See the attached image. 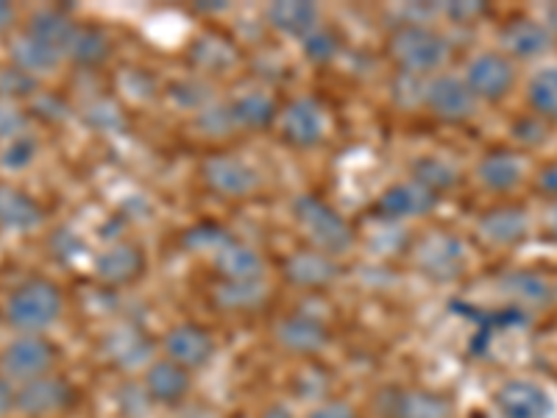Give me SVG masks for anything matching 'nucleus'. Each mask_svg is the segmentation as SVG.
<instances>
[{"instance_id":"obj_1","label":"nucleus","mask_w":557,"mask_h":418,"mask_svg":"<svg viewBox=\"0 0 557 418\" xmlns=\"http://www.w3.org/2000/svg\"><path fill=\"white\" fill-rule=\"evenodd\" d=\"M62 291L53 282L32 279L9 296L7 318L17 330L37 335L39 330H48L51 323H57V318L62 316Z\"/></svg>"},{"instance_id":"obj_2","label":"nucleus","mask_w":557,"mask_h":418,"mask_svg":"<svg viewBox=\"0 0 557 418\" xmlns=\"http://www.w3.org/2000/svg\"><path fill=\"white\" fill-rule=\"evenodd\" d=\"M393 59L405 67V73H430L437 70L449 57V42L432 28H424L421 23H405L396 28L391 37Z\"/></svg>"},{"instance_id":"obj_3","label":"nucleus","mask_w":557,"mask_h":418,"mask_svg":"<svg viewBox=\"0 0 557 418\" xmlns=\"http://www.w3.org/2000/svg\"><path fill=\"white\" fill-rule=\"evenodd\" d=\"M293 209H296V218L301 221V226L318 243V248H323L326 254H341L351 248L355 232H351V226L337 216L330 204H323L315 196H301L296 198V207Z\"/></svg>"},{"instance_id":"obj_4","label":"nucleus","mask_w":557,"mask_h":418,"mask_svg":"<svg viewBox=\"0 0 557 418\" xmlns=\"http://www.w3.org/2000/svg\"><path fill=\"white\" fill-rule=\"evenodd\" d=\"M53 360H57V348L45 341V337L23 335L3 348L0 368H3V374L9 380H17L26 385V382L45 377V371L53 366Z\"/></svg>"},{"instance_id":"obj_5","label":"nucleus","mask_w":557,"mask_h":418,"mask_svg":"<svg viewBox=\"0 0 557 418\" xmlns=\"http://www.w3.org/2000/svg\"><path fill=\"white\" fill-rule=\"evenodd\" d=\"M496 407L505 418H549L552 396L532 380H510L496 391Z\"/></svg>"},{"instance_id":"obj_6","label":"nucleus","mask_w":557,"mask_h":418,"mask_svg":"<svg viewBox=\"0 0 557 418\" xmlns=\"http://www.w3.org/2000/svg\"><path fill=\"white\" fill-rule=\"evenodd\" d=\"M469 89L474 98L482 101H499L505 98L516 84V70L510 59L499 57V53H482L469 64Z\"/></svg>"},{"instance_id":"obj_7","label":"nucleus","mask_w":557,"mask_h":418,"mask_svg":"<svg viewBox=\"0 0 557 418\" xmlns=\"http://www.w3.org/2000/svg\"><path fill=\"white\" fill-rule=\"evenodd\" d=\"M426 103H430L432 112L444 121H466L471 112H474V93L469 89V84L460 82L455 76H437L435 82L426 87L424 93Z\"/></svg>"},{"instance_id":"obj_8","label":"nucleus","mask_w":557,"mask_h":418,"mask_svg":"<svg viewBox=\"0 0 557 418\" xmlns=\"http://www.w3.org/2000/svg\"><path fill=\"white\" fill-rule=\"evenodd\" d=\"M165 352L182 368H198L215 355V343H212V335L198 323H178L168 332Z\"/></svg>"},{"instance_id":"obj_9","label":"nucleus","mask_w":557,"mask_h":418,"mask_svg":"<svg viewBox=\"0 0 557 418\" xmlns=\"http://www.w3.org/2000/svg\"><path fill=\"white\" fill-rule=\"evenodd\" d=\"M73 391L64 380H51V377H39V380L26 382L17 391V410L26 416H48L70 405Z\"/></svg>"},{"instance_id":"obj_10","label":"nucleus","mask_w":557,"mask_h":418,"mask_svg":"<svg viewBox=\"0 0 557 418\" xmlns=\"http://www.w3.org/2000/svg\"><path fill=\"white\" fill-rule=\"evenodd\" d=\"M282 132L290 139L293 146L310 148L315 143H321L323 132H326V118H323V109L315 101H293L290 107L282 114Z\"/></svg>"},{"instance_id":"obj_11","label":"nucleus","mask_w":557,"mask_h":418,"mask_svg":"<svg viewBox=\"0 0 557 418\" xmlns=\"http://www.w3.org/2000/svg\"><path fill=\"white\" fill-rule=\"evenodd\" d=\"M203 179L223 196H248L257 187V173L237 157H212L203 165Z\"/></svg>"},{"instance_id":"obj_12","label":"nucleus","mask_w":557,"mask_h":418,"mask_svg":"<svg viewBox=\"0 0 557 418\" xmlns=\"http://www.w3.org/2000/svg\"><path fill=\"white\" fill-rule=\"evenodd\" d=\"M435 204V193H430L418 182H405L391 187V190L380 198V207L376 209H380V216L385 218H418L432 212Z\"/></svg>"},{"instance_id":"obj_13","label":"nucleus","mask_w":557,"mask_h":418,"mask_svg":"<svg viewBox=\"0 0 557 418\" xmlns=\"http://www.w3.org/2000/svg\"><path fill=\"white\" fill-rule=\"evenodd\" d=\"M42 223V209L17 187L0 184V226L9 232H32Z\"/></svg>"},{"instance_id":"obj_14","label":"nucleus","mask_w":557,"mask_h":418,"mask_svg":"<svg viewBox=\"0 0 557 418\" xmlns=\"http://www.w3.org/2000/svg\"><path fill=\"white\" fill-rule=\"evenodd\" d=\"M146 388L153 399L162 402V405H176L187 396L190 391V374L187 368H182L173 360H159L148 368L146 374Z\"/></svg>"},{"instance_id":"obj_15","label":"nucleus","mask_w":557,"mask_h":418,"mask_svg":"<svg viewBox=\"0 0 557 418\" xmlns=\"http://www.w3.org/2000/svg\"><path fill=\"white\" fill-rule=\"evenodd\" d=\"M421 268L435 279H455L462 273V243L449 235H435L421 248Z\"/></svg>"},{"instance_id":"obj_16","label":"nucleus","mask_w":557,"mask_h":418,"mask_svg":"<svg viewBox=\"0 0 557 418\" xmlns=\"http://www.w3.org/2000/svg\"><path fill=\"white\" fill-rule=\"evenodd\" d=\"M502 45L519 59H535L552 48L549 28L535 23V20H513L502 32Z\"/></svg>"},{"instance_id":"obj_17","label":"nucleus","mask_w":557,"mask_h":418,"mask_svg":"<svg viewBox=\"0 0 557 418\" xmlns=\"http://www.w3.org/2000/svg\"><path fill=\"white\" fill-rule=\"evenodd\" d=\"M527 212L516 207H499L491 209L480 218V232L496 246H513L521 237H527Z\"/></svg>"},{"instance_id":"obj_18","label":"nucleus","mask_w":557,"mask_h":418,"mask_svg":"<svg viewBox=\"0 0 557 418\" xmlns=\"http://www.w3.org/2000/svg\"><path fill=\"white\" fill-rule=\"evenodd\" d=\"M278 343L298 355H312L326 343V330L323 323L312 316H290L278 323L276 330Z\"/></svg>"},{"instance_id":"obj_19","label":"nucleus","mask_w":557,"mask_h":418,"mask_svg":"<svg viewBox=\"0 0 557 418\" xmlns=\"http://www.w3.org/2000/svg\"><path fill=\"white\" fill-rule=\"evenodd\" d=\"M215 266L226 276V282H257L262 276L260 254L235 241H228L226 246L218 248Z\"/></svg>"},{"instance_id":"obj_20","label":"nucleus","mask_w":557,"mask_h":418,"mask_svg":"<svg viewBox=\"0 0 557 418\" xmlns=\"http://www.w3.org/2000/svg\"><path fill=\"white\" fill-rule=\"evenodd\" d=\"M78 26L70 17H64L62 12H53V9H45V12H37L32 20H28L26 34L37 37L39 42L51 45L53 51H59L62 57H67L70 45L76 39Z\"/></svg>"},{"instance_id":"obj_21","label":"nucleus","mask_w":557,"mask_h":418,"mask_svg":"<svg viewBox=\"0 0 557 418\" xmlns=\"http://www.w3.org/2000/svg\"><path fill=\"white\" fill-rule=\"evenodd\" d=\"M268 23H271L276 32L307 39L318 28V9L312 7V3H298V0L271 3V7H268Z\"/></svg>"},{"instance_id":"obj_22","label":"nucleus","mask_w":557,"mask_h":418,"mask_svg":"<svg viewBox=\"0 0 557 418\" xmlns=\"http://www.w3.org/2000/svg\"><path fill=\"white\" fill-rule=\"evenodd\" d=\"M143 266H146V260L134 246H112L98 257L96 271L98 279H103L109 285H126L139 276Z\"/></svg>"},{"instance_id":"obj_23","label":"nucleus","mask_w":557,"mask_h":418,"mask_svg":"<svg viewBox=\"0 0 557 418\" xmlns=\"http://www.w3.org/2000/svg\"><path fill=\"white\" fill-rule=\"evenodd\" d=\"M285 273L290 282H296V285L318 287V285H326V282H332L337 273V268H335V262H332L323 251H298V254H293L290 260H287Z\"/></svg>"},{"instance_id":"obj_24","label":"nucleus","mask_w":557,"mask_h":418,"mask_svg":"<svg viewBox=\"0 0 557 418\" xmlns=\"http://www.w3.org/2000/svg\"><path fill=\"white\" fill-rule=\"evenodd\" d=\"M12 59L23 73L37 76V73H51L62 62V53L53 51L51 45L39 42L32 34H20L12 42Z\"/></svg>"},{"instance_id":"obj_25","label":"nucleus","mask_w":557,"mask_h":418,"mask_svg":"<svg viewBox=\"0 0 557 418\" xmlns=\"http://www.w3.org/2000/svg\"><path fill=\"white\" fill-rule=\"evenodd\" d=\"M480 179L487 190L507 193L521 182V162L510 151H491L480 162Z\"/></svg>"},{"instance_id":"obj_26","label":"nucleus","mask_w":557,"mask_h":418,"mask_svg":"<svg viewBox=\"0 0 557 418\" xmlns=\"http://www.w3.org/2000/svg\"><path fill=\"white\" fill-rule=\"evenodd\" d=\"M109 355L117 366H126V368H137L151 357V337L146 335L143 330L137 327H123V330L114 332L107 343Z\"/></svg>"},{"instance_id":"obj_27","label":"nucleus","mask_w":557,"mask_h":418,"mask_svg":"<svg viewBox=\"0 0 557 418\" xmlns=\"http://www.w3.org/2000/svg\"><path fill=\"white\" fill-rule=\"evenodd\" d=\"M502 291L507 293V296H516L519 302H524V305H546L552 298V287L549 282H546L541 273H532V271H513L507 273V276H502Z\"/></svg>"},{"instance_id":"obj_28","label":"nucleus","mask_w":557,"mask_h":418,"mask_svg":"<svg viewBox=\"0 0 557 418\" xmlns=\"http://www.w3.org/2000/svg\"><path fill=\"white\" fill-rule=\"evenodd\" d=\"M396 418H449V402L430 391L401 393L396 399Z\"/></svg>"},{"instance_id":"obj_29","label":"nucleus","mask_w":557,"mask_h":418,"mask_svg":"<svg viewBox=\"0 0 557 418\" xmlns=\"http://www.w3.org/2000/svg\"><path fill=\"white\" fill-rule=\"evenodd\" d=\"M228 112H232V121L251 128L268 126V123H273V118H276V107H273L271 98L262 96V93H246V96H240L232 107H228Z\"/></svg>"},{"instance_id":"obj_30","label":"nucleus","mask_w":557,"mask_h":418,"mask_svg":"<svg viewBox=\"0 0 557 418\" xmlns=\"http://www.w3.org/2000/svg\"><path fill=\"white\" fill-rule=\"evenodd\" d=\"M412 176L421 187H426L430 193H444L449 187L457 184V171L446 162V159H435V157H426L421 159L416 168H412Z\"/></svg>"},{"instance_id":"obj_31","label":"nucleus","mask_w":557,"mask_h":418,"mask_svg":"<svg viewBox=\"0 0 557 418\" xmlns=\"http://www.w3.org/2000/svg\"><path fill=\"white\" fill-rule=\"evenodd\" d=\"M530 103L541 118H546V121H557V67L541 70L539 76L532 78Z\"/></svg>"},{"instance_id":"obj_32","label":"nucleus","mask_w":557,"mask_h":418,"mask_svg":"<svg viewBox=\"0 0 557 418\" xmlns=\"http://www.w3.org/2000/svg\"><path fill=\"white\" fill-rule=\"evenodd\" d=\"M67 57L78 64H98L109 57V39L98 28H78Z\"/></svg>"},{"instance_id":"obj_33","label":"nucleus","mask_w":557,"mask_h":418,"mask_svg":"<svg viewBox=\"0 0 557 418\" xmlns=\"http://www.w3.org/2000/svg\"><path fill=\"white\" fill-rule=\"evenodd\" d=\"M37 151H39L37 137H32V134L26 132L17 134V137L7 139V146H3V151H0V168L12 173L26 171L34 159H37Z\"/></svg>"},{"instance_id":"obj_34","label":"nucleus","mask_w":557,"mask_h":418,"mask_svg":"<svg viewBox=\"0 0 557 418\" xmlns=\"http://www.w3.org/2000/svg\"><path fill=\"white\" fill-rule=\"evenodd\" d=\"M215 298L218 305H223L226 310H248L265 298V287L257 285V282H226V285L218 287Z\"/></svg>"},{"instance_id":"obj_35","label":"nucleus","mask_w":557,"mask_h":418,"mask_svg":"<svg viewBox=\"0 0 557 418\" xmlns=\"http://www.w3.org/2000/svg\"><path fill=\"white\" fill-rule=\"evenodd\" d=\"M232 237L223 232L218 223H201V226L190 229L187 235H184V246L190 248V251H218L223 248Z\"/></svg>"},{"instance_id":"obj_36","label":"nucleus","mask_w":557,"mask_h":418,"mask_svg":"<svg viewBox=\"0 0 557 418\" xmlns=\"http://www.w3.org/2000/svg\"><path fill=\"white\" fill-rule=\"evenodd\" d=\"M337 48H341V42H337L335 34L326 32V28H315V32L305 39V53L318 64L335 59Z\"/></svg>"},{"instance_id":"obj_37","label":"nucleus","mask_w":557,"mask_h":418,"mask_svg":"<svg viewBox=\"0 0 557 418\" xmlns=\"http://www.w3.org/2000/svg\"><path fill=\"white\" fill-rule=\"evenodd\" d=\"M34 87H37V84H34V76L23 73L20 67L0 70V93H3V96H28Z\"/></svg>"},{"instance_id":"obj_38","label":"nucleus","mask_w":557,"mask_h":418,"mask_svg":"<svg viewBox=\"0 0 557 418\" xmlns=\"http://www.w3.org/2000/svg\"><path fill=\"white\" fill-rule=\"evenodd\" d=\"M23 114L12 107V103H0V137L12 139L23 134Z\"/></svg>"},{"instance_id":"obj_39","label":"nucleus","mask_w":557,"mask_h":418,"mask_svg":"<svg viewBox=\"0 0 557 418\" xmlns=\"http://www.w3.org/2000/svg\"><path fill=\"white\" fill-rule=\"evenodd\" d=\"M513 134L521 139V143H530V146H541V143L546 139V128L541 121H519L516 123Z\"/></svg>"},{"instance_id":"obj_40","label":"nucleus","mask_w":557,"mask_h":418,"mask_svg":"<svg viewBox=\"0 0 557 418\" xmlns=\"http://www.w3.org/2000/svg\"><path fill=\"white\" fill-rule=\"evenodd\" d=\"M310 418H357V413L346 402H326V405L315 407Z\"/></svg>"},{"instance_id":"obj_41","label":"nucleus","mask_w":557,"mask_h":418,"mask_svg":"<svg viewBox=\"0 0 557 418\" xmlns=\"http://www.w3.org/2000/svg\"><path fill=\"white\" fill-rule=\"evenodd\" d=\"M539 190L544 193V196L557 198V162H552V165H546L544 171L539 173Z\"/></svg>"},{"instance_id":"obj_42","label":"nucleus","mask_w":557,"mask_h":418,"mask_svg":"<svg viewBox=\"0 0 557 418\" xmlns=\"http://www.w3.org/2000/svg\"><path fill=\"white\" fill-rule=\"evenodd\" d=\"M444 12L449 14L451 20H469V17H476V14H482V7L480 3H446Z\"/></svg>"},{"instance_id":"obj_43","label":"nucleus","mask_w":557,"mask_h":418,"mask_svg":"<svg viewBox=\"0 0 557 418\" xmlns=\"http://www.w3.org/2000/svg\"><path fill=\"white\" fill-rule=\"evenodd\" d=\"M12 407H17V391L9 380H0V416H7Z\"/></svg>"},{"instance_id":"obj_44","label":"nucleus","mask_w":557,"mask_h":418,"mask_svg":"<svg viewBox=\"0 0 557 418\" xmlns=\"http://www.w3.org/2000/svg\"><path fill=\"white\" fill-rule=\"evenodd\" d=\"M12 23H14V9L9 7V3H3V0H0V32H7Z\"/></svg>"},{"instance_id":"obj_45","label":"nucleus","mask_w":557,"mask_h":418,"mask_svg":"<svg viewBox=\"0 0 557 418\" xmlns=\"http://www.w3.org/2000/svg\"><path fill=\"white\" fill-rule=\"evenodd\" d=\"M546 28H549V34L552 32L557 34V3H555V7L546 9Z\"/></svg>"},{"instance_id":"obj_46","label":"nucleus","mask_w":557,"mask_h":418,"mask_svg":"<svg viewBox=\"0 0 557 418\" xmlns=\"http://www.w3.org/2000/svg\"><path fill=\"white\" fill-rule=\"evenodd\" d=\"M265 418H290V413L285 407H273V410H268Z\"/></svg>"},{"instance_id":"obj_47","label":"nucleus","mask_w":557,"mask_h":418,"mask_svg":"<svg viewBox=\"0 0 557 418\" xmlns=\"http://www.w3.org/2000/svg\"><path fill=\"white\" fill-rule=\"evenodd\" d=\"M552 235L557 237V207H555V212H552Z\"/></svg>"}]
</instances>
